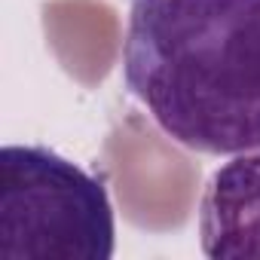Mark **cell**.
<instances>
[{
	"label": "cell",
	"mask_w": 260,
	"mask_h": 260,
	"mask_svg": "<svg viewBox=\"0 0 260 260\" xmlns=\"http://www.w3.org/2000/svg\"><path fill=\"white\" fill-rule=\"evenodd\" d=\"M122 83L187 150H260V0H128Z\"/></svg>",
	"instance_id": "obj_1"
},
{
	"label": "cell",
	"mask_w": 260,
	"mask_h": 260,
	"mask_svg": "<svg viewBox=\"0 0 260 260\" xmlns=\"http://www.w3.org/2000/svg\"><path fill=\"white\" fill-rule=\"evenodd\" d=\"M116 220L104 181L43 144L0 150V260H110Z\"/></svg>",
	"instance_id": "obj_2"
},
{
	"label": "cell",
	"mask_w": 260,
	"mask_h": 260,
	"mask_svg": "<svg viewBox=\"0 0 260 260\" xmlns=\"http://www.w3.org/2000/svg\"><path fill=\"white\" fill-rule=\"evenodd\" d=\"M199 245L211 260L260 257V150L236 153L199 199Z\"/></svg>",
	"instance_id": "obj_3"
}]
</instances>
